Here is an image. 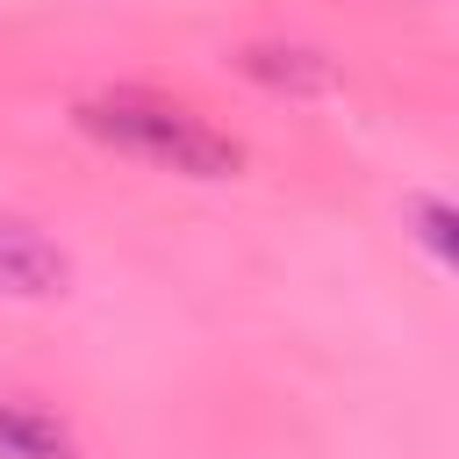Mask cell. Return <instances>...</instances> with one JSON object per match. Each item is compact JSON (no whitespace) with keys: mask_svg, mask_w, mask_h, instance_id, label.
I'll return each mask as SVG.
<instances>
[{"mask_svg":"<svg viewBox=\"0 0 459 459\" xmlns=\"http://www.w3.org/2000/svg\"><path fill=\"white\" fill-rule=\"evenodd\" d=\"M72 122H79L86 136H100L108 151L143 158V165L179 172V179H237V172H244V143H237L230 129H215L208 115H194L186 100L151 93V86L86 93V100L72 108Z\"/></svg>","mask_w":459,"mask_h":459,"instance_id":"obj_1","label":"cell"},{"mask_svg":"<svg viewBox=\"0 0 459 459\" xmlns=\"http://www.w3.org/2000/svg\"><path fill=\"white\" fill-rule=\"evenodd\" d=\"M65 280H72V258L36 222H0V294L50 301V294H65Z\"/></svg>","mask_w":459,"mask_h":459,"instance_id":"obj_2","label":"cell"},{"mask_svg":"<svg viewBox=\"0 0 459 459\" xmlns=\"http://www.w3.org/2000/svg\"><path fill=\"white\" fill-rule=\"evenodd\" d=\"M0 459H79V437L50 409H36L22 394H0Z\"/></svg>","mask_w":459,"mask_h":459,"instance_id":"obj_3","label":"cell"},{"mask_svg":"<svg viewBox=\"0 0 459 459\" xmlns=\"http://www.w3.org/2000/svg\"><path fill=\"white\" fill-rule=\"evenodd\" d=\"M237 65H244L251 79L280 86V93H330V86H337L330 57H323V50H301V43H244Z\"/></svg>","mask_w":459,"mask_h":459,"instance_id":"obj_4","label":"cell"},{"mask_svg":"<svg viewBox=\"0 0 459 459\" xmlns=\"http://www.w3.org/2000/svg\"><path fill=\"white\" fill-rule=\"evenodd\" d=\"M409 222H416V244H423L437 265H459V215H452V201L416 194V201H409Z\"/></svg>","mask_w":459,"mask_h":459,"instance_id":"obj_5","label":"cell"}]
</instances>
